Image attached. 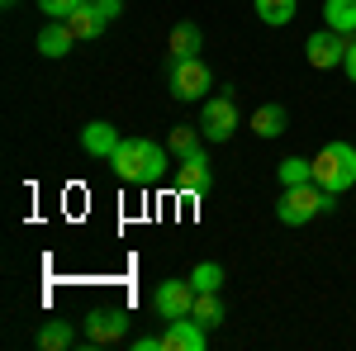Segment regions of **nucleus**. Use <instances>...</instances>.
I'll use <instances>...</instances> for the list:
<instances>
[{"label": "nucleus", "mask_w": 356, "mask_h": 351, "mask_svg": "<svg viewBox=\"0 0 356 351\" xmlns=\"http://www.w3.org/2000/svg\"><path fill=\"white\" fill-rule=\"evenodd\" d=\"M110 166L124 186H157L171 171V147H162L157 138H124L114 147Z\"/></svg>", "instance_id": "nucleus-1"}, {"label": "nucleus", "mask_w": 356, "mask_h": 351, "mask_svg": "<svg viewBox=\"0 0 356 351\" xmlns=\"http://www.w3.org/2000/svg\"><path fill=\"white\" fill-rule=\"evenodd\" d=\"M337 209V195H328L323 186H285V195H280V204H275V218L285 223V228H304L309 218L318 214H332Z\"/></svg>", "instance_id": "nucleus-2"}, {"label": "nucleus", "mask_w": 356, "mask_h": 351, "mask_svg": "<svg viewBox=\"0 0 356 351\" xmlns=\"http://www.w3.org/2000/svg\"><path fill=\"white\" fill-rule=\"evenodd\" d=\"M314 186H323L328 195H347L356 186V147L352 142H328L318 157H314Z\"/></svg>", "instance_id": "nucleus-3"}, {"label": "nucleus", "mask_w": 356, "mask_h": 351, "mask_svg": "<svg viewBox=\"0 0 356 351\" xmlns=\"http://www.w3.org/2000/svg\"><path fill=\"white\" fill-rule=\"evenodd\" d=\"M200 133L209 142H228L238 133V100H233V90H219V95H209L200 105Z\"/></svg>", "instance_id": "nucleus-4"}, {"label": "nucleus", "mask_w": 356, "mask_h": 351, "mask_svg": "<svg viewBox=\"0 0 356 351\" xmlns=\"http://www.w3.org/2000/svg\"><path fill=\"white\" fill-rule=\"evenodd\" d=\"M209 90H214V72H209L200 57L171 62V95H176V100H204Z\"/></svg>", "instance_id": "nucleus-5"}, {"label": "nucleus", "mask_w": 356, "mask_h": 351, "mask_svg": "<svg viewBox=\"0 0 356 351\" xmlns=\"http://www.w3.org/2000/svg\"><path fill=\"white\" fill-rule=\"evenodd\" d=\"M347 33H337V28H318V33H309V43H304V57H309V67H318V72H332V67H342V57H347Z\"/></svg>", "instance_id": "nucleus-6"}, {"label": "nucleus", "mask_w": 356, "mask_h": 351, "mask_svg": "<svg viewBox=\"0 0 356 351\" xmlns=\"http://www.w3.org/2000/svg\"><path fill=\"white\" fill-rule=\"evenodd\" d=\"M124 332H129V309H119V304H100V309L86 313V337H90L95 347H110Z\"/></svg>", "instance_id": "nucleus-7"}, {"label": "nucleus", "mask_w": 356, "mask_h": 351, "mask_svg": "<svg viewBox=\"0 0 356 351\" xmlns=\"http://www.w3.org/2000/svg\"><path fill=\"white\" fill-rule=\"evenodd\" d=\"M152 309L162 313V318H186L195 309V285L191 275L186 280H162L157 290H152Z\"/></svg>", "instance_id": "nucleus-8"}, {"label": "nucleus", "mask_w": 356, "mask_h": 351, "mask_svg": "<svg viewBox=\"0 0 356 351\" xmlns=\"http://www.w3.org/2000/svg\"><path fill=\"white\" fill-rule=\"evenodd\" d=\"M209 181H214V171H209V152H204V147L186 152L181 166H176V190H181V195H204Z\"/></svg>", "instance_id": "nucleus-9"}, {"label": "nucleus", "mask_w": 356, "mask_h": 351, "mask_svg": "<svg viewBox=\"0 0 356 351\" xmlns=\"http://www.w3.org/2000/svg\"><path fill=\"white\" fill-rule=\"evenodd\" d=\"M162 342H166V351H204L209 347V327L195 323L191 313H186V318H166Z\"/></svg>", "instance_id": "nucleus-10"}, {"label": "nucleus", "mask_w": 356, "mask_h": 351, "mask_svg": "<svg viewBox=\"0 0 356 351\" xmlns=\"http://www.w3.org/2000/svg\"><path fill=\"white\" fill-rule=\"evenodd\" d=\"M119 142H124V138H119V129H114L110 119H90V124L81 129V152L95 157V162H110Z\"/></svg>", "instance_id": "nucleus-11"}, {"label": "nucleus", "mask_w": 356, "mask_h": 351, "mask_svg": "<svg viewBox=\"0 0 356 351\" xmlns=\"http://www.w3.org/2000/svg\"><path fill=\"white\" fill-rule=\"evenodd\" d=\"M285 129H290V114H285V105L266 100V105L252 109V133H257V138H280Z\"/></svg>", "instance_id": "nucleus-12"}, {"label": "nucleus", "mask_w": 356, "mask_h": 351, "mask_svg": "<svg viewBox=\"0 0 356 351\" xmlns=\"http://www.w3.org/2000/svg\"><path fill=\"white\" fill-rule=\"evenodd\" d=\"M72 43H76V38H72V28L62 24V19H48V24L38 28V53H43V57H53V62L72 53Z\"/></svg>", "instance_id": "nucleus-13"}, {"label": "nucleus", "mask_w": 356, "mask_h": 351, "mask_svg": "<svg viewBox=\"0 0 356 351\" xmlns=\"http://www.w3.org/2000/svg\"><path fill=\"white\" fill-rule=\"evenodd\" d=\"M62 24L72 28V38H76V43H86V38H100L105 19H100V10H95V5H76V10H72Z\"/></svg>", "instance_id": "nucleus-14"}, {"label": "nucleus", "mask_w": 356, "mask_h": 351, "mask_svg": "<svg viewBox=\"0 0 356 351\" xmlns=\"http://www.w3.org/2000/svg\"><path fill=\"white\" fill-rule=\"evenodd\" d=\"M200 43H204V33H200V24H191V19H181V24L171 28V62H181V57H200Z\"/></svg>", "instance_id": "nucleus-15"}, {"label": "nucleus", "mask_w": 356, "mask_h": 351, "mask_svg": "<svg viewBox=\"0 0 356 351\" xmlns=\"http://www.w3.org/2000/svg\"><path fill=\"white\" fill-rule=\"evenodd\" d=\"M76 342V327L67 323V318H48V323L38 327V347L43 351H67Z\"/></svg>", "instance_id": "nucleus-16"}, {"label": "nucleus", "mask_w": 356, "mask_h": 351, "mask_svg": "<svg viewBox=\"0 0 356 351\" xmlns=\"http://www.w3.org/2000/svg\"><path fill=\"white\" fill-rule=\"evenodd\" d=\"M323 24L337 33H356V0H323Z\"/></svg>", "instance_id": "nucleus-17"}, {"label": "nucleus", "mask_w": 356, "mask_h": 351, "mask_svg": "<svg viewBox=\"0 0 356 351\" xmlns=\"http://www.w3.org/2000/svg\"><path fill=\"white\" fill-rule=\"evenodd\" d=\"M295 15H300V0H257V19L271 24V28L290 24Z\"/></svg>", "instance_id": "nucleus-18"}, {"label": "nucleus", "mask_w": 356, "mask_h": 351, "mask_svg": "<svg viewBox=\"0 0 356 351\" xmlns=\"http://www.w3.org/2000/svg\"><path fill=\"white\" fill-rule=\"evenodd\" d=\"M191 285H195V295H219L223 290V266L219 261H200V266L191 270Z\"/></svg>", "instance_id": "nucleus-19"}, {"label": "nucleus", "mask_w": 356, "mask_h": 351, "mask_svg": "<svg viewBox=\"0 0 356 351\" xmlns=\"http://www.w3.org/2000/svg\"><path fill=\"white\" fill-rule=\"evenodd\" d=\"M275 176H280V186H309L314 181V157H285Z\"/></svg>", "instance_id": "nucleus-20"}, {"label": "nucleus", "mask_w": 356, "mask_h": 351, "mask_svg": "<svg viewBox=\"0 0 356 351\" xmlns=\"http://www.w3.org/2000/svg\"><path fill=\"white\" fill-rule=\"evenodd\" d=\"M191 318H195V323H204V327H219L223 323V299L219 295H195Z\"/></svg>", "instance_id": "nucleus-21"}, {"label": "nucleus", "mask_w": 356, "mask_h": 351, "mask_svg": "<svg viewBox=\"0 0 356 351\" xmlns=\"http://www.w3.org/2000/svg\"><path fill=\"white\" fill-rule=\"evenodd\" d=\"M166 147H171V157L181 162L186 152H195V147H200V138H195V129H186V124H181V129H171V138H166Z\"/></svg>", "instance_id": "nucleus-22"}, {"label": "nucleus", "mask_w": 356, "mask_h": 351, "mask_svg": "<svg viewBox=\"0 0 356 351\" xmlns=\"http://www.w3.org/2000/svg\"><path fill=\"white\" fill-rule=\"evenodd\" d=\"M76 5H86V0H38V10H43L48 19H67Z\"/></svg>", "instance_id": "nucleus-23"}, {"label": "nucleus", "mask_w": 356, "mask_h": 351, "mask_svg": "<svg viewBox=\"0 0 356 351\" xmlns=\"http://www.w3.org/2000/svg\"><path fill=\"white\" fill-rule=\"evenodd\" d=\"M95 10H100V19L110 24V19H119V15H124V0H95Z\"/></svg>", "instance_id": "nucleus-24"}, {"label": "nucleus", "mask_w": 356, "mask_h": 351, "mask_svg": "<svg viewBox=\"0 0 356 351\" xmlns=\"http://www.w3.org/2000/svg\"><path fill=\"white\" fill-rule=\"evenodd\" d=\"M342 72H347V81L356 85V38L347 43V57H342Z\"/></svg>", "instance_id": "nucleus-25"}, {"label": "nucleus", "mask_w": 356, "mask_h": 351, "mask_svg": "<svg viewBox=\"0 0 356 351\" xmlns=\"http://www.w3.org/2000/svg\"><path fill=\"white\" fill-rule=\"evenodd\" d=\"M134 351H166V342H162V337H147V332H143V337L134 342Z\"/></svg>", "instance_id": "nucleus-26"}, {"label": "nucleus", "mask_w": 356, "mask_h": 351, "mask_svg": "<svg viewBox=\"0 0 356 351\" xmlns=\"http://www.w3.org/2000/svg\"><path fill=\"white\" fill-rule=\"evenodd\" d=\"M0 5H5V10H15V5H19V0H0Z\"/></svg>", "instance_id": "nucleus-27"}, {"label": "nucleus", "mask_w": 356, "mask_h": 351, "mask_svg": "<svg viewBox=\"0 0 356 351\" xmlns=\"http://www.w3.org/2000/svg\"><path fill=\"white\" fill-rule=\"evenodd\" d=\"M86 5H95V0H86Z\"/></svg>", "instance_id": "nucleus-28"}]
</instances>
